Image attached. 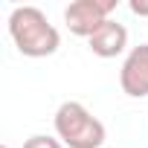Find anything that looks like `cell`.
<instances>
[{
	"label": "cell",
	"mask_w": 148,
	"mask_h": 148,
	"mask_svg": "<svg viewBox=\"0 0 148 148\" xmlns=\"http://www.w3.org/2000/svg\"><path fill=\"white\" fill-rule=\"evenodd\" d=\"M87 47H90V52L99 55V58H116V55H122L125 47H128V29H125L119 21L110 18V21H105V23L96 29L93 38H87Z\"/></svg>",
	"instance_id": "obj_5"
},
{
	"label": "cell",
	"mask_w": 148,
	"mask_h": 148,
	"mask_svg": "<svg viewBox=\"0 0 148 148\" xmlns=\"http://www.w3.org/2000/svg\"><path fill=\"white\" fill-rule=\"evenodd\" d=\"M23 148H64V142L58 136H47V134H35L23 142Z\"/></svg>",
	"instance_id": "obj_6"
},
{
	"label": "cell",
	"mask_w": 148,
	"mask_h": 148,
	"mask_svg": "<svg viewBox=\"0 0 148 148\" xmlns=\"http://www.w3.org/2000/svg\"><path fill=\"white\" fill-rule=\"evenodd\" d=\"M3 148H9V145H3Z\"/></svg>",
	"instance_id": "obj_8"
},
{
	"label": "cell",
	"mask_w": 148,
	"mask_h": 148,
	"mask_svg": "<svg viewBox=\"0 0 148 148\" xmlns=\"http://www.w3.org/2000/svg\"><path fill=\"white\" fill-rule=\"evenodd\" d=\"M55 136L67 145V148H102L105 145V125L99 116H93L82 102H64L58 105L55 116Z\"/></svg>",
	"instance_id": "obj_2"
},
{
	"label": "cell",
	"mask_w": 148,
	"mask_h": 148,
	"mask_svg": "<svg viewBox=\"0 0 148 148\" xmlns=\"http://www.w3.org/2000/svg\"><path fill=\"white\" fill-rule=\"evenodd\" d=\"M9 38L26 58H47L55 55L61 47L58 29L38 6H15L9 15Z\"/></svg>",
	"instance_id": "obj_1"
},
{
	"label": "cell",
	"mask_w": 148,
	"mask_h": 148,
	"mask_svg": "<svg viewBox=\"0 0 148 148\" xmlns=\"http://www.w3.org/2000/svg\"><path fill=\"white\" fill-rule=\"evenodd\" d=\"M119 87L131 99L148 96V44H139L125 55L119 70Z\"/></svg>",
	"instance_id": "obj_4"
},
{
	"label": "cell",
	"mask_w": 148,
	"mask_h": 148,
	"mask_svg": "<svg viewBox=\"0 0 148 148\" xmlns=\"http://www.w3.org/2000/svg\"><path fill=\"white\" fill-rule=\"evenodd\" d=\"M116 9V0H76L64 9V23L73 35L93 38L96 29L110 21V12Z\"/></svg>",
	"instance_id": "obj_3"
},
{
	"label": "cell",
	"mask_w": 148,
	"mask_h": 148,
	"mask_svg": "<svg viewBox=\"0 0 148 148\" xmlns=\"http://www.w3.org/2000/svg\"><path fill=\"white\" fill-rule=\"evenodd\" d=\"M131 12L139 18H148V0H131Z\"/></svg>",
	"instance_id": "obj_7"
}]
</instances>
